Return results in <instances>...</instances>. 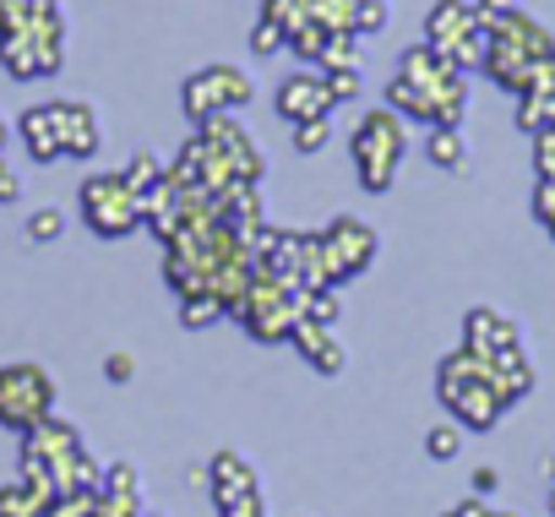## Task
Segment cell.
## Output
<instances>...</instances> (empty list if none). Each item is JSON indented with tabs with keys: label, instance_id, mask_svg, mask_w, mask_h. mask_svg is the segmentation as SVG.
<instances>
[{
	"label": "cell",
	"instance_id": "ac0fdd59",
	"mask_svg": "<svg viewBox=\"0 0 555 517\" xmlns=\"http://www.w3.org/2000/svg\"><path fill=\"white\" fill-rule=\"evenodd\" d=\"M218 316H229V306H223L218 295H185V300H180V322H185V327H212Z\"/></svg>",
	"mask_w": 555,
	"mask_h": 517
},
{
	"label": "cell",
	"instance_id": "4316f807",
	"mask_svg": "<svg viewBox=\"0 0 555 517\" xmlns=\"http://www.w3.org/2000/svg\"><path fill=\"white\" fill-rule=\"evenodd\" d=\"M533 169H539V180H555V131L533 137Z\"/></svg>",
	"mask_w": 555,
	"mask_h": 517
},
{
	"label": "cell",
	"instance_id": "30bf717a",
	"mask_svg": "<svg viewBox=\"0 0 555 517\" xmlns=\"http://www.w3.org/2000/svg\"><path fill=\"white\" fill-rule=\"evenodd\" d=\"M207 495L218 501V512H234V506L256 501V495H261L256 468H250L240 452H218V457L207 463Z\"/></svg>",
	"mask_w": 555,
	"mask_h": 517
},
{
	"label": "cell",
	"instance_id": "9a60e30c",
	"mask_svg": "<svg viewBox=\"0 0 555 517\" xmlns=\"http://www.w3.org/2000/svg\"><path fill=\"white\" fill-rule=\"evenodd\" d=\"M425 153H430L436 169H463V164H468V142H463L457 126H436L430 142H425Z\"/></svg>",
	"mask_w": 555,
	"mask_h": 517
},
{
	"label": "cell",
	"instance_id": "52a82bcc",
	"mask_svg": "<svg viewBox=\"0 0 555 517\" xmlns=\"http://www.w3.org/2000/svg\"><path fill=\"white\" fill-rule=\"evenodd\" d=\"M55 409V382L39 365H7L0 371V425L7 430H39Z\"/></svg>",
	"mask_w": 555,
	"mask_h": 517
},
{
	"label": "cell",
	"instance_id": "277c9868",
	"mask_svg": "<svg viewBox=\"0 0 555 517\" xmlns=\"http://www.w3.org/2000/svg\"><path fill=\"white\" fill-rule=\"evenodd\" d=\"M317 250H322V273H327V284L344 289L349 279L371 273V262L382 256V234H376L365 218L338 212V218H327V223L317 229Z\"/></svg>",
	"mask_w": 555,
	"mask_h": 517
},
{
	"label": "cell",
	"instance_id": "d6986e66",
	"mask_svg": "<svg viewBox=\"0 0 555 517\" xmlns=\"http://www.w3.org/2000/svg\"><path fill=\"white\" fill-rule=\"evenodd\" d=\"M425 452H430L436 463H452V457L463 452V425H457V419H441L436 430H425Z\"/></svg>",
	"mask_w": 555,
	"mask_h": 517
},
{
	"label": "cell",
	"instance_id": "484cf974",
	"mask_svg": "<svg viewBox=\"0 0 555 517\" xmlns=\"http://www.w3.org/2000/svg\"><path fill=\"white\" fill-rule=\"evenodd\" d=\"M61 229H66V212H61V207H39V212H34V223H28V234H34V240H55Z\"/></svg>",
	"mask_w": 555,
	"mask_h": 517
},
{
	"label": "cell",
	"instance_id": "6da1fadb",
	"mask_svg": "<svg viewBox=\"0 0 555 517\" xmlns=\"http://www.w3.org/2000/svg\"><path fill=\"white\" fill-rule=\"evenodd\" d=\"M387 109H398L403 120H425V126H463V109H468L463 66H452L430 44H414L398 77L387 82Z\"/></svg>",
	"mask_w": 555,
	"mask_h": 517
},
{
	"label": "cell",
	"instance_id": "f1b7e54d",
	"mask_svg": "<svg viewBox=\"0 0 555 517\" xmlns=\"http://www.w3.org/2000/svg\"><path fill=\"white\" fill-rule=\"evenodd\" d=\"M376 28H387V7H382V0H360V23H354V34H376Z\"/></svg>",
	"mask_w": 555,
	"mask_h": 517
},
{
	"label": "cell",
	"instance_id": "8992f818",
	"mask_svg": "<svg viewBox=\"0 0 555 517\" xmlns=\"http://www.w3.org/2000/svg\"><path fill=\"white\" fill-rule=\"evenodd\" d=\"M82 218H88L93 234L120 240V234L142 229V191L126 180V169H115V175H88V180H82Z\"/></svg>",
	"mask_w": 555,
	"mask_h": 517
},
{
	"label": "cell",
	"instance_id": "2e32d148",
	"mask_svg": "<svg viewBox=\"0 0 555 517\" xmlns=\"http://www.w3.org/2000/svg\"><path fill=\"white\" fill-rule=\"evenodd\" d=\"M300 311H306V322L338 327V322H344V295H338V284H327V289H300Z\"/></svg>",
	"mask_w": 555,
	"mask_h": 517
},
{
	"label": "cell",
	"instance_id": "5bb4252c",
	"mask_svg": "<svg viewBox=\"0 0 555 517\" xmlns=\"http://www.w3.org/2000/svg\"><path fill=\"white\" fill-rule=\"evenodd\" d=\"M23 142H28V153H34L39 164L66 158V147H61V126H55V104H39V109L23 115Z\"/></svg>",
	"mask_w": 555,
	"mask_h": 517
},
{
	"label": "cell",
	"instance_id": "e575fe53",
	"mask_svg": "<svg viewBox=\"0 0 555 517\" xmlns=\"http://www.w3.org/2000/svg\"><path fill=\"white\" fill-rule=\"evenodd\" d=\"M550 512H555V490H550Z\"/></svg>",
	"mask_w": 555,
	"mask_h": 517
},
{
	"label": "cell",
	"instance_id": "ffe728a7",
	"mask_svg": "<svg viewBox=\"0 0 555 517\" xmlns=\"http://www.w3.org/2000/svg\"><path fill=\"white\" fill-rule=\"evenodd\" d=\"M311 7H317V0H267L261 17H267V23H278V28H295V23H306V17H311Z\"/></svg>",
	"mask_w": 555,
	"mask_h": 517
},
{
	"label": "cell",
	"instance_id": "e0dca14e",
	"mask_svg": "<svg viewBox=\"0 0 555 517\" xmlns=\"http://www.w3.org/2000/svg\"><path fill=\"white\" fill-rule=\"evenodd\" d=\"M311 17H317L322 28H333V34H354V23H360V0H317Z\"/></svg>",
	"mask_w": 555,
	"mask_h": 517
},
{
	"label": "cell",
	"instance_id": "cb8c5ba5",
	"mask_svg": "<svg viewBox=\"0 0 555 517\" xmlns=\"http://www.w3.org/2000/svg\"><path fill=\"white\" fill-rule=\"evenodd\" d=\"M333 142V126L327 120H306V126H295V147L300 153H322Z\"/></svg>",
	"mask_w": 555,
	"mask_h": 517
},
{
	"label": "cell",
	"instance_id": "7402d4cb",
	"mask_svg": "<svg viewBox=\"0 0 555 517\" xmlns=\"http://www.w3.org/2000/svg\"><path fill=\"white\" fill-rule=\"evenodd\" d=\"M533 218H539V229L555 240V180H539V185H533Z\"/></svg>",
	"mask_w": 555,
	"mask_h": 517
},
{
	"label": "cell",
	"instance_id": "4dcf8cb0",
	"mask_svg": "<svg viewBox=\"0 0 555 517\" xmlns=\"http://www.w3.org/2000/svg\"><path fill=\"white\" fill-rule=\"evenodd\" d=\"M495 484H501V474H495L490 463H479V468H474V495L485 501V495H495Z\"/></svg>",
	"mask_w": 555,
	"mask_h": 517
},
{
	"label": "cell",
	"instance_id": "d590c367",
	"mask_svg": "<svg viewBox=\"0 0 555 517\" xmlns=\"http://www.w3.org/2000/svg\"><path fill=\"white\" fill-rule=\"evenodd\" d=\"M0 137H7V131H0Z\"/></svg>",
	"mask_w": 555,
	"mask_h": 517
},
{
	"label": "cell",
	"instance_id": "d6a6232c",
	"mask_svg": "<svg viewBox=\"0 0 555 517\" xmlns=\"http://www.w3.org/2000/svg\"><path fill=\"white\" fill-rule=\"evenodd\" d=\"M12 12H17V0H0V34H7V23H12Z\"/></svg>",
	"mask_w": 555,
	"mask_h": 517
},
{
	"label": "cell",
	"instance_id": "1f68e13d",
	"mask_svg": "<svg viewBox=\"0 0 555 517\" xmlns=\"http://www.w3.org/2000/svg\"><path fill=\"white\" fill-rule=\"evenodd\" d=\"M517 12V0H479V17L485 23H501V17H512Z\"/></svg>",
	"mask_w": 555,
	"mask_h": 517
},
{
	"label": "cell",
	"instance_id": "603a6c76",
	"mask_svg": "<svg viewBox=\"0 0 555 517\" xmlns=\"http://www.w3.org/2000/svg\"><path fill=\"white\" fill-rule=\"evenodd\" d=\"M284 44H289V28H278V23H267V17L256 23V34H250V50H256V55H278Z\"/></svg>",
	"mask_w": 555,
	"mask_h": 517
},
{
	"label": "cell",
	"instance_id": "3957f363",
	"mask_svg": "<svg viewBox=\"0 0 555 517\" xmlns=\"http://www.w3.org/2000/svg\"><path fill=\"white\" fill-rule=\"evenodd\" d=\"M349 153H354V175H360L365 191H392L398 164H403V153H409V126H403V115H398V109H365V120H360Z\"/></svg>",
	"mask_w": 555,
	"mask_h": 517
},
{
	"label": "cell",
	"instance_id": "83f0119b",
	"mask_svg": "<svg viewBox=\"0 0 555 517\" xmlns=\"http://www.w3.org/2000/svg\"><path fill=\"white\" fill-rule=\"evenodd\" d=\"M441 517H517V512H506V506H490V501L468 495V501H457V506H452V512H441Z\"/></svg>",
	"mask_w": 555,
	"mask_h": 517
},
{
	"label": "cell",
	"instance_id": "4fadbf2b",
	"mask_svg": "<svg viewBox=\"0 0 555 517\" xmlns=\"http://www.w3.org/2000/svg\"><path fill=\"white\" fill-rule=\"evenodd\" d=\"M289 344L306 354V365H311V371H322V376H338V371H344L338 327H322V322H306V316H300V327H295V338H289Z\"/></svg>",
	"mask_w": 555,
	"mask_h": 517
},
{
	"label": "cell",
	"instance_id": "d4e9b609",
	"mask_svg": "<svg viewBox=\"0 0 555 517\" xmlns=\"http://www.w3.org/2000/svg\"><path fill=\"white\" fill-rule=\"evenodd\" d=\"M126 180H131L137 191H153V185L164 180V164H158L153 153H142V158H131V169H126Z\"/></svg>",
	"mask_w": 555,
	"mask_h": 517
},
{
	"label": "cell",
	"instance_id": "7a4b0ae2",
	"mask_svg": "<svg viewBox=\"0 0 555 517\" xmlns=\"http://www.w3.org/2000/svg\"><path fill=\"white\" fill-rule=\"evenodd\" d=\"M436 392L447 403V414L463 425V430H490L501 425V414L517 403V392L506 387V376L495 371V360L474 354V349H452L441 365H436Z\"/></svg>",
	"mask_w": 555,
	"mask_h": 517
},
{
	"label": "cell",
	"instance_id": "f546056e",
	"mask_svg": "<svg viewBox=\"0 0 555 517\" xmlns=\"http://www.w3.org/2000/svg\"><path fill=\"white\" fill-rule=\"evenodd\" d=\"M104 376H109V382H131V376H137V360H131L126 349H115V354L104 360Z\"/></svg>",
	"mask_w": 555,
	"mask_h": 517
},
{
	"label": "cell",
	"instance_id": "7c38bea8",
	"mask_svg": "<svg viewBox=\"0 0 555 517\" xmlns=\"http://www.w3.org/2000/svg\"><path fill=\"white\" fill-rule=\"evenodd\" d=\"M55 126H61V147L66 158H93L99 153V115L93 104H55Z\"/></svg>",
	"mask_w": 555,
	"mask_h": 517
},
{
	"label": "cell",
	"instance_id": "8fae6325",
	"mask_svg": "<svg viewBox=\"0 0 555 517\" xmlns=\"http://www.w3.org/2000/svg\"><path fill=\"white\" fill-rule=\"evenodd\" d=\"M463 349H474V354L495 360L501 349H517V322H512V316H501L495 306H474V311L463 316Z\"/></svg>",
	"mask_w": 555,
	"mask_h": 517
},
{
	"label": "cell",
	"instance_id": "5b68a950",
	"mask_svg": "<svg viewBox=\"0 0 555 517\" xmlns=\"http://www.w3.org/2000/svg\"><path fill=\"white\" fill-rule=\"evenodd\" d=\"M234 316L245 322V333L256 338V344H284V338H295V327H300V284H284V279H267V273H256V284L245 289V300L234 306Z\"/></svg>",
	"mask_w": 555,
	"mask_h": 517
},
{
	"label": "cell",
	"instance_id": "9c48e42d",
	"mask_svg": "<svg viewBox=\"0 0 555 517\" xmlns=\"http://www.w3.org/2000/svg\"><path fill=\"white\" fill-rule=\"evenodd\" d=\"M278 115L289 126H306V120H327L333 115V93H327V77L322 72H295L278 82Z\"/></svg>",
	"mask_w": 555,
	"mask_h": 517
},
{
	"label": "cell",
	"instance_id": "44dd1931",
	"mask_svg": "<svg viewBox=\"0 0 555 517\" xmlns=\"http://www.w3.org/2000/svg\"><path fill=\"white\" fill-rule=\"evenodd\" d=\"M327 93L333 104H349L360 93V66H327Z\"/></svg>",
	"mask_w": 555,
	"mask_h": 517
},
{
	"label": "cell",
	"instance_id": "ba28073f",
	"mask_svg": "<svg viewBox=\"0 0 555 517\" xmlns=\"http://www.w3.org/2000/svg\"><path fill=\"white\" fill-rule=\"evenodd\" d=\"M250 99H256V88H250V77H245L240 66H207V72H196V77L185 82V93H180V104H185V115H191L196 126L223 120V115L245 109Z\"/></svg>",
	"mask_w": 555,
	"mask_h": 517
},
{
	"label": "cell",
	"instance_id": "836d02e7",
	"mask_svg": "<svg viewBox=\"0 0 555 517\" xmlns=\"http://www.w3.org/2000/svg\"><path fill=\"white\" fill-rule=\"evenodd\" d=\"M544 474H550V479H555V457H550V463H544Z\"/></svg>",
	"mask_w": 555,
	"mask_h": 517
}]
</instances>
